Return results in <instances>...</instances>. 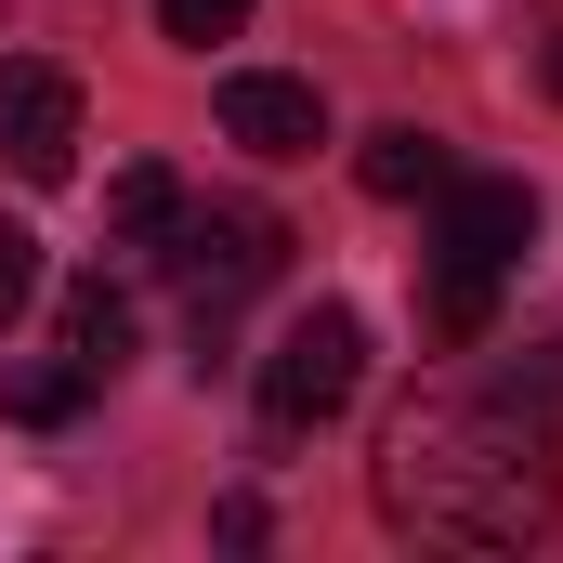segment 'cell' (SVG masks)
Returning a JSON list of instances; mask_svg holds the SVG:
<instances>
[{
  "label": "cell",
  "instance_id": "6da1fadb",
  "mask_svg": "<svg viewBox=\"0 0 563 563\" xmlns=\"http://www.w3.org/2000/svg\"><path fill=\"white\" fill-rule=\"evenodd\" d=\"M380 511L445 551H538L563 525V459L538 394H420L380 432Z\"/></svg>",
  "mask_w": 563,
  "mask_h": 563
},
{
  "label": "cell",
  "instance_id": "7a4b0ae2",
  "mask_svg": "<svg viewBox=\"0 0 563 563\" xmlns=\"http://www.w3.org/2000/svg\"><path fill=\"white\" fill-rule=\"evenodd\" d=\"M144 263L197 301V328H223L250 288H276V276H288V223H276V210H250V197H223V210H184V223H170Z\"/></svg>",
  "mask_w": 563,
  "mask_h": 563
},
{
  "label": "cell",
  "instance_id": "3957f363",
  "mask_svg": "<svg viewBox=\"0 0 563 563\" xmlns=\"http://www.w3.org/2000/svg\"><path fill=\"white\" fill-rule=\"evenodd\" d=\"M354 380H367V328H354V301H301L276 328V354H263V420L276 432H314L354 407Z\"/></svg>",
  "mask_w": 563,
  "mask_h": 563
},
{
  "label": "cell",
  "instance_id": "277c9868",
  "mask_svg": "<svg viewBox=\"0 0 563 563\" xmlns=\"http://www.w3.org/2000/svg\"><path fill=\"white\" fill-rule=\"evenodd\" d=\"M0 170L13 184H66L79 170V79L66 66H0Z\"/></svg>",
  "mask_w": 563,
  "mask_h": 563
},
{
  "label": "cell",
  "instance_id": "5b68a950",
  "mask_svg": "<svg viewBox=\"0 0 563 563\" xmlns=\"http://www.w3.org/2000/svg\"><path fill=\"white\" fill-rule=\"evenodd\" d=\"M525 236H538V197L485 170V184H445V236H432V263H459V276H511Z\"/></svg>",
  "mask_w": 563,
  "mask_h": 563
},
{
  "label": "cell",
  "instance_id": "8992f818",
  "mask_svg": "<svg viewBox=\"0 0 563 563\" xmlns=\"http://www.w3.org/2000/svg\"><path fill=\"white\" fill-rule=\"evenodd\" d=\"M223 132L250 144V157H314L328 144V92L314 79H276V66H236L223 79Z\"/></svg>",
  "mask_w": 563,
  "mask_h": 563
},
{
  "label": "cell",
  "instance_id": "52a82bcc",
  "mask_svg": "<svg viewBox=\"0 0 563 563\" xmlns=\"http://www.w3.org/2000/svg\"><path fill=\"white\" fill-rule=\"evenodd\" d=\"M53 341H66V354H79L92 380H119V354H132V301H119L106 276H79L66 301H53Z\"/></svg>",
  "mask_w": 563,
  "mask_h": 563
},
{
  "label": "cell",
  "instance_id": "ba28073f",
  "mask_svg": "<svg viewBox=\"0 0 563 563\" xmlns=\"http://www.w3.org/2000/svg\"><path fill=\"white\" fill-rule=\"evenodd\" d=\"M354 184L407 210V197H445V184H459V157H445L432 132H367V157H354Z\"/></svg>",
  "mask_w": 563,
  "mask_h": 563
},
{
  "label": "cell",
  "instance_id": "9c48e42d",
  "mask_svg": "<svg viewBox=\"0 0 563 563\" xmlns=\"http://www.w3.org/2000/svg\"><path fill=\"white\" fill-rule=\"evenodd\" d=\"M92 394H106V380H92V367H79L66 341H53L40 367H13V380H0V407H13V420H26V432H66V420H79V407H92Z\"/></svg>",
  "mask_w": 563,
  "mask_h": 563
},
{
  "label": "cell",
  "instance_id": "30bf717a",
  "mask_svg": "<svg viewBox=\"0 0 563 563\" xmlns=\"http://www.w3.org/2000/svg\"><path fill=\"white\" fill-rule=\"evenodd\" d=\"M170 223H184V184H170L157 157H132V170L106 184V236H119V250H157Z\"/></svg>",
  "mask_w": 563,
  "mask_h": 563
},
{
  "label": "cell",
  "instance_id": "8fae6325",
  "mask_svg": "<svg viewBox=\"0 0 563 563\" xmlns=\"http://www.w3.org/2000/svg\"><path fill=\"white\" fill-rule=\"evenodd\" d=\"M157 26H170L184 53H210V40H236V26H250V0H157Z\"/></svg>",
  "mask_w": 563,
  "mask_h": 563
},
{
  "label": "cell",
  "instance_id": "7c38bea8",
  "mask_svg": "<svg viewBox=\"0 0 563 563\" xmlns=\"http://www.w3.org/2000/svg\"><path fill=\"white\" fill-rule=\"evenodd\" d=\"M26 301H40V236H26V223H0V328H13Z\"/></svg>",
  "mask_w": 563,
  "mask_h": 563
},
{
  "label": "cell",
  "instance_id": "4fadbf2b",
  "mask_svg": "<svg viewBox=\"0 0 563 563\" xmlns=\"http://www.w3.org/2000/svg\"><path fill=\"white\" fill-rule=\"evenodd\" d=\"M511 394H538V407H551V394H563V341L538 354V367H525V380H511Z\"/></svg>",
  "mask_w": 563,
  "mask_h": 563
},
{
  "label": "cell",
  "instance_id": "5bb4252c",
  "mask_svg": "<svg viewBox=\"0 0 563 563\" xmlns=\"http://www.w3.org/2000/svg\"><path fill=\"white\" fill-rule=\"evenodd\" d=\"M538 79H551V106H563V40H551V53H538Z\"/></svg>",
  "mask_w": 563,
  "mask_h": 563
}]
</instances>
